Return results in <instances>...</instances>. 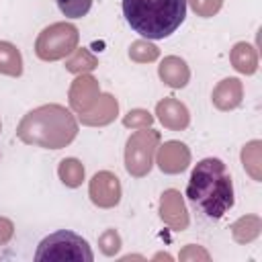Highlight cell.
Listing matches in <instances>:
<instances>
[{"mask_svg": "<svg viewBox=\"0 0 262 262\" xmlns=\"http://www.w3.org/2000/svg\"><path fill=\"white\" fill-rule=\"evenodd\" d=\"M188 201L209 219H221L233 207V184L227 166L217 158L201 160L186 184Z\"/></svg>", "mask_w": 262, "mask_h": 262, "instance_id": "6da1fadb", "label": "cell"}, {"mask_svg": "<svg viewBox=\"0 0 262 262\" xmlns=\"http://www.w3.org/2000/svg\"><path fill=\"white\" fill-rule=\"evenodd\" d=\"M188 0H123L127 25L145 39L170 37L186 18Z\"/></svg>", "mask_w": 262, "mask_h": 262, "instance_id": "7a4b0ae2", "label": "cell"}, {"mask_svg": "<svg viewBox=\"0 0 262 262\" xmlns=\"http://www.w3.org/2000/svg\"><path fill=\"white\" fill-rule=\"evenodd\" d=\"M78 133V123L74 115L59 104H43L20 121L16 135L29 143L47 149L66 147Z\"/></svg>", "mask_w": 262, "mask_h": 262, "instance_id": "3957f363", "label": "cell"}, {"mask_svg": "<svg viewBox=\"0 0 262 262\" xmlns=\"http://www.w3.org/2000/svg\"><path fill=\"white\" fill-rule=\"evenodd\" d=\"M35 260L37 262H92L94 254L82 235L70 229H59L41 239L35 252Z\"/></svg>", "mask_w": 262, "mask_h": 262, "instance_id": "277c9868", "label": "cell"}, {"mask_svg": "<svg viewBox=\"0 0 262 262\" xmlns=\"http://www.w3.org/2000/svg\"><path fill=\"white\" fill-rule=\"evenodd\" d=\"M78 45V29L70 23H55L37 37L35 51L45 61L61 59L70 53H74Z\"/></svg>", "mask_w": 262, "mask_h": 262, "instance_id": "5b68a950", "label": "cell"}, {"mask_svg": "<svg viewBox=\"0 0 262 262\" xmlns=\"http://www.w3.org/2000/svg\"><path fill=\"white\" fill-rule=\"evenodd\" d=\"M160 141L158 131H137L129 137L127 149H125V166L127 172L133 176H145L151 168L154 151Z\"/></svg>", "mask_w": 262, "mask_h": 262, "instance_id": "8992f818", "label": "cell"}, {"mask_svg": "<svg viewBox=\"0 0 262 262\" xmlns=\"http://www.w3.org/2000/svg\"><path fill=\"white\" fill-rule=\"evenodd\" d=\"M90 199L98 207H115L121 199L119 178L111 172H98L90 180Z\"/></svg>", "mask_w": 262, "mask_h": 262, "instance_id": "52a82bcc", "label": "cell"}, {"mask_svg": "<svg viewBox=\"0 0 262 262\" xmlns=\"http://www.w3.org/2000/svg\"><path fill=\"white\" fill-rule=\"evenodd\" d=\"M190 162V154L186 149L184 143L180 141H166L164 145H160L158 151V166L162 172L166 174H178L182 172Z\"/></svg>", "mask_w": 262, "mask_h": 262, "instance_id": "ba28073f", "label": "cell"}, {"mask_svg": "<svg viewBox=\"0 0 262 262\" xmlns=\"http://www.w3.org/2000/svg\"><path fill=\"white\" fill-rule=\"evenodd\" d=\"M160 213H162V219L168 221L170 225L174 227H186L188 219H186V209H184V203L180 199V192L178 190H166L162 194V201H160Z\"/></svg>", "mask_w": 262, "mask_h": 262, "instance_id": "9c48e42d", "label": "cell"}, {"mask_svg": "<svg viewBox=\"0 0 262 262\" xmlns=\"http://www.w3.org/2000/svg\"><path fill=\"white\" fill-rule=\"evenodd\" d=\"M98 98V88H96V80H92L90 76H82L74 82L72 90H70V102L76 111L86 113L90 108V104Z\"/></svg>", "mask_w": 262, "mask_h": 262, "instance_id": "30bf717a", "label": "cell"}, {"mask_svg": "<svg viewBox=\"0 0 262 262\" xmlns=\"http://www.w3.org/2000/svg\"><path fill=\"white\" fill-rule=\"evenodd\" d=\"M158 119L164 123V127H170V129H184L188 125V111L182 102L174 100V98H166L162 102H158Z\"/></svg>", "mask_w": 262, "mask_h": 262, "instance_id": "8fae6325", "label": "cell"}, {"mask_svg": "<svg viewBox=\"0 0 262 262\" xmlns=\"http://www.w3.org/2000/svg\"><path fill=\"white\" fill-rule=\"evenodd\" d=\"M188 68H186V63L180 59V57H174V55H170V57H166L162 63H160V78L168 84V86H172V88H182V86H186V82H188Z\"/></svg>", "mask_w": 262, "mask_h": 262, "instance_id": "7c38bea8", "label": "cell"}, {"mask_svg": "<svg viewBox=\"0 0 262 262\" xmlns=\"http://www.w3.org/2000/svg\"><path fill=\"white\" fill-rule=\"evenodd\" d=\"M239 100H242V86H239V80H235V78L223 80L213 92V102L223 111L237 106Z\"/></svg>", "mask_w": 262, "mask_h": 262, "instance_id": "4fadbf2b", "label": "cell"}, {"mask_svg": "<svg viewBox=\"0 0 262 262\" xmlns=\"http://www.w3.org/2000/svg\"><path fill=\"white\" fill-rule=\"evenodd\" d=\"M0 74H6V76H20L23 74L20 51L8 41H0Z\"/></svg>", "mask_w": 262, "mask_h": 262, "instance_id": "5bb4252c", "label": "cell"}, {"mask_svg": "<svg viewBox=\"0 0 262 262\" xmlns=\"http://www.w3.org/2000/svg\"><path fill=\"white\" fill-rule=\"evenodd\" d=\"M231 61L235 70L242 74H254L256 72V53L248 43H237L231 51Z\"/></svg>", "mask_w": 262, "mask_h": 262, "instance_id": "9a60e30c", "label": "cell"}, {"mask_svg": "<svg viewBox=\"0 0 262 262\" xmlns=\"http://www.w3.org/2000/svg\"><path fill=\"white\" fill-rule=\"evenodd\" d=\"M57 172H59L61 182H63L66 186H72V188L80 186L82 180H84V166H82L78 160H74V158L63 160V162L59 164V170H57Z\"/></svg>", "mask_w": 262, "mask_h": 262, "instance_id": "2e32d148", "label": "cell"}, {"mask_svg": "<svg viewBox=\"0 0 262 262\" xmlns=\"http://www.w3.org/2000/svg\"><path fill=\"white\" fill-rule=\"evenodd\" d=\"M100 100H102L100 115H98V108L92 111V113H86V115H96V117H90V119L84 121V123H90V125H96V123H108V121L117 115V100H115L111 94H102Z\"/></svg>", "mask_w": 262, "mask_h": 262, "instance_id": "e0dca14e", "label": "cell"}, {"mask_svg": "<svg viewBox=\"0 0 262 262\" xmlns=\"http://www.w3.org/2000/svg\"><path fill=\"white\" fill-rule=\"evenodd\" d=\"M59 10L63 12V16L68 18H82L88 14L92 0H55Z\"/></svg>", "mask_w": 262, "mask_h": 262, "instance_id": "ac0fdd59", "label": "cell"}, {"mask_svg": "<svg viewBox=\"0 0 262 262\" xmlns=\"http://www.w3.org/2000/svg\"><path fill=\"white\" fill-rule=\"evenodd\" d=\"M92 68H96V59L86 49L76 51L74 57L68 61V70L70 72H82V70H92Z\"/></svg>", "mask_w": 262, "mask_h": 262, "instance_id": "d6986e66", "label": "cell"}, {"mask_svg": "<svg viewBox=\"0 0 262 262\" xmlns=\"http://www.w3.org/2000/svg\"><path fill=\"white\" fill-rule=\"evenodd\" d=\"M123 123H125L127 127L143 129V127L151 125V115H149L147 111H141V108H137V111H131V113H129V115L123 119Z\"/></svg>", "mask_w": 262, "mask_h": 262, "instance_id": "ffe728a7", "label": "cell"}, {"mask_svg": "<svg viewBox=\"0 0 262 262\" xmlns=\"http://www.w3.org/2000/svg\"><path fill=\"white\" fill-rule=\"evenodd\" d=\"M100 246H102V252H104L106 256H113V254H115V252L121 248L119 233H117L115 229L104 231V233H102V237H100Z\"/></svg>", "mask_w": 262, "mask_h": 262, "instance_id": "44dd1931", "label": "cell"}, {"mask_svg": "<svg viewBox=\"0 0 262 262\" xmlns=\"http://www.w3.org/2000/svg\"><path fill=\"white\" fill-rule=\"evenodd\" d=\"M190 4L201 16H213L221 8V0H190Z\"/></svg>", "mask_w": 262, "mask_h": 262, "instance_id": "7402d4cb", "label": "cell"}, {"mask_svg": "<svg viewBox=\"0 0 262 262\" xmlns=\"http://www.w3.org/2000/svg\"><path fill=\"white\" fill-rule=\"evenodd\" d=\"M137 51H141V55L135 57L137 61H151V59L158 57V49L154 45H149V43H143V41H137L129 53H137Z\"/></svg>", "mask_w": 262, "mask_h": 262, "instance_id": "603a6c76", "label": "cell"}, {"mask_svg": "<svg viewBox=\"0 0 262 262\" xmlns=\"http://www.w3.org/2000/svg\"><path fill=\"white\" fill-rule=\"evenodd\" d=\"M12 235V223L6 219H0V244H4Z\"/></svg>", "mask_w": 262, "mask_h": 262, "instance_id": "cb8c5ba5", "label": "cell"}]
</instances>
